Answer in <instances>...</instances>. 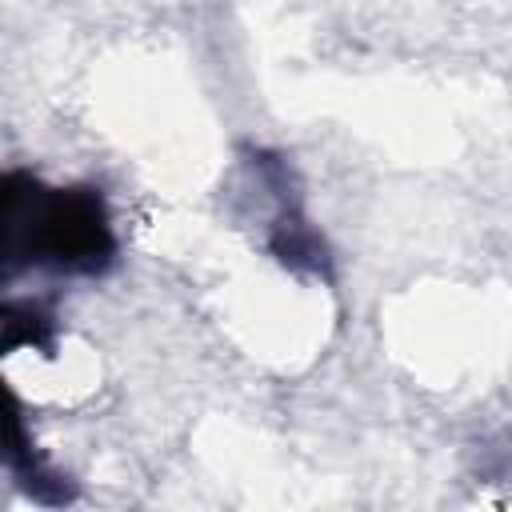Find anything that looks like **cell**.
Masks as SVG:
<instances>
[{
	"instance_id": "1",
	"label": "cell",
	"mask_w": 512,
	"mask_h": 512,
	"mask_svg": "<svg viewBox=\"0 0 512 512\" xmlns=\"http://www.w3.org/2000/svg\"><path fill=\"white\" fill-rule=\"evenodd\" d=\"M116 264V228L96 188H52L32 172H0V276L52 268L104 276Z\"/></svg>"
},
{
	"instance_id": "2",
	"label": "cell",
	"mask_w": 512,
	"mask_h": 512,
	"mask_svg": "<svg viewBox=\"0 0 512 512\" xmlns=\"http://www.w3.org/2000/svg\"><path fill=\"white\" fill-rule=\"evenodd\" d=\"M256 172L264 176V184L276 192V216L268 224V252L288 268V272H300V276H316V280H328L332 276V256H328V244L324 236L312 228V220L304 216V204L296 196V188L288 184V164L272 152H256Z\"/></svg>"
},
{
	"instance_id": "4",
	"label": "cell",
	"mask_w": 512,
	"mask_h": 512,
	"mask_svg": "<svg viewBox=\"0 0 512 512\" xmlns=\"http://www.w3.org/2000/svg\"><path fill=\"white\" fill-rule=\"evenodd\" d=\"M16 348H40L52 356L56 348V316L36 300H4L0 304V356Z\"/></svg>"
},
{
	"instance_id": "3",
	"label": "cell",
	"mask_w": 512,
	"mask_h": 512,
	"mask_svg": "<svg viewBox=\"0 0 512 512\" xmlns=\"http://www.w3.org/2000/svg\"><path fill=\"white\" fill-rule=\"evenodd\" d=\"M0 464L12 472V480L40 504H72L76 500V484L56 472L48 464V456L36 448L32 432H28V416L20 396L8 388V380L0 376Z\"/></svg>"
}]
</instances>
